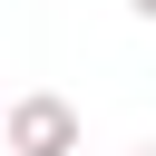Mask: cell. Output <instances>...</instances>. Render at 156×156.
Here are the masks:
<instances>
[{"mask_svg": "<svg viewBox=\"0 0 156 156\" xmlns=\"http://www.w3.org/2000/svg\"><path fill=\"white\" fill-rule=\"evenodd\" d=\"M0 156H78V107L49 98V88L10 98V117H0Z\"/></svg>", "mask_w": 156, "mask_h": 156, "instance_id": "obj_1", "label": "cell"}, {"mask_svg": "<svg viewBox=\"0 0 156 156\" xmlns=\"http://www.w3.org/2000/svg\"><path fill=\"white\" fill-rule=\"evenodd\" d=\"M136 156H156V146H136Z\"/></svg>", "mask_w": 156, "mask_h": 156, "instance_id": "obj_3", "label": "cell"}, {"mask_svg": "<svg viewBox=\"0 0 156 156\" xmlns=\"http://www.w3.org/2000/svg\"><path fill=\"white\" fill-rule=\"evenodd\" d=\"M127 10H136V20H146V29H156V0H127Z\"/></svg>", "mask_w": 156, "mask_h": 156, "instance_id": "obj_2", "label": "cell"}]
</instances>
